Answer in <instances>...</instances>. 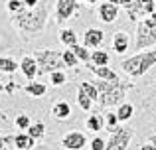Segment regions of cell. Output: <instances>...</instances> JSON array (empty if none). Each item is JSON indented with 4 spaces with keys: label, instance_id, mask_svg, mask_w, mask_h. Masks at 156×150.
I'll return each instance as SVG.
<instances>
[{
    "label": "cell",
    "instance_id": "ab89813d",
    "mask_svg": "<svg viewBox=\"0 0 156 150\" xmlns=\"http://www.w3.org/2000/svg\"><path fill=\"white\" fill-rule=\"evenodd\" d=\"M154 10H156V4H154Z\"/></svg>",
    "mask_w": 156,
    "mask_h": 150
},
{
    "label": "cell",
    "instance_id": "603a6c76",
    "mask_svg": "<svg viewBox=\"0 0 156 150\" xmlns=\"http://www.w3.org/2000/svg\"><path fill=\"white\" fill-rule=\"evenodd\" d=\"M91 63H95V65H107V63H109V54L97 47L91 54Z\"/></svg>",
    "mask_w": 156,
    "mask_h": 150
},
{
    "label": "cell",
    "instance_id": "f546056e",
    "mask_svg": "<svg viewBox=\"0 0 156 150\" xmlns=\"http://www.w3.org/2000/svg\"><path fill=\"white\" fill-rule=\"evenodd\" d=\"M26 2L24 0H10L8 2V10L12 12V14H18V12H22V10H26Z\"/></svg>",
    "mask_w": 156,
    "mask_h": 150
},
{
    "label": "cell",
    "instance_id": "ffe728a7",
    "mask_svg": "<svg viewBox=\"0 0 156 150\" xmlns=\"http://www.w3.org/2000/svg\"><path fill=\"white\" fill-rule=\"evenodd\" d=\"M133 115H134V107L130 103H121V105H119V109H117L119 120H129Z\"/></svg>",
    "mask_w": 156,
    "mask_h": 150
},
{
    "label": "cell",
    "instance_id": "5bb4252c",
    "mask_svg": "<svg viewBox=\"0 0 156 150\" xmlns=\"http://www.w3.org/2000/svg\"><path fill=\"white\" fill-rule=\"evenodd\" d=\"M87 67L97 77H99V79H105V81H117V79H121V77L115 73L111 67H107V65H95V63H93V65H87Z\"/></svg>",
    "mask_w": 156,
    "mask_h": 150
},
{
    "label": "cell",
    "instance_id": "f35d334b",
    "mask_svg": "<svg viewBox=\"0 0 156 150\" xmlns=\"http://www.w3.org/2000/svg\"><path fill=\"white\" fill-rule=\"evenodd\" d=\"M2 150H8V148H6V146H4V148H2Z\"/></svg>",
    "mask_w": 156,
    "mask_h": 150
},
{
    "label": "cell",
    "instance_id": "277c9868",
    "mask_svg": "<svg viewBox=\"0 0 156 150\" xmlns=\"http://www.w3.org/2000/svg\"><path fill=\"white\" fill-rule=\"evenodd\" d=\"M34 55L38 59V75H48L51 71H57V69L65 67L63 55L55 50H42V51H36Z\"/></svg>",
    "mask_w": 156,
    "mask_h": 150
},
{
    "label": "cell",
    "instance_id": "ac0fdd59",
    "mask_svg": "<svg viewBox=\"0 0 156 150\" xmlns=\"http://www.w3.org/2000/svg\"><path fill=\"white\" fill-rule=\"evenodd\" d=\"M59 42L63 44L65 47H73V46H77V34L71 28H63V30L59 32Z\"/></svg>",
    "mask_w": 156,
    "mask_h": 150
},
{
    "label": "cell",
    "instance_id": "6da1fadb",
    "mask_svg": "<svg viewBox=\"0 0 156 150\" xmlns=\"http://www.w3.org/2000/svg\"><path fill=\"white\" fill-rule=\"evenodd\" d=\"M48 18H50V8L44 2H40L38 6L26 8V10L14 14L12 24H14L20 32H24L26 36H40L44 32V28H46V24H48Z\"/></svg>",
    "mask_w": 156,
    "mask_h": 150
},
{
    "label": "cell",
    "instance_id": "e575fe53",
    "mask_svg": "<svg viewBox=\"0 0 156 150\" xmlns=\"http://www.w3.org/2000/svg\"><path fill=\"white\" fill-rule=\"evenodd\" d=\"M148 142H152L154 146H156V134H152V136H150V138H148Z\"/></svg>",
    "mask_w": 156,
    "mask_h": 150
},
{
    "label": "cell",
    "instance_id": "7c38bea8",
    "mask_svg": "<svg viewBox=\"0 0 156 150\" xmlns=\"http://www.w3.org/2000/svg\"><path fill=\"white\" fill-rule=\"evenodd\" d=\"M99 18L103 20L105 24H111V22H115V20L119 18V6L117 4H113V2H105L99 6Z\"/></svg>",
    "mask_w": 156,
    "mask_h": 150
},
{
    "label": "cell",
    "instance_id": "8fae6325",
    "mask_svg": "<svg viewBox=\"0 0 156 150\" xmlns=\"http://www.w3.org/2000/svg\"><path fill=\"white\" fill-rule=\"evenodd\" d=\"M20 69L26 75V79L34 81L36 75H38V59H36V55H24L22 61H20Z\"/></svg>",
    "mask_w": 156,
    "mask_h": 150
},
{
    "label": "cell",
    "instance_id": "2e32d148",
    "mask_svg": "<svg viewBox=\"0 0 156 150\" xmlns=\"http://www.w3.org/2000/svg\"><path fill=\"white\" fill-rule=\"evenodd\" d=\"M51 115L59 120H65L71 115V107H69V103H65V101H59V103H55L51 107Z\"/></svg>",
    "mask_w": 156,
    "mask_h": 150
},
{
    "label": "cell",
    "instance_id": "52a82bcc",
    "mask_svg": "<svg viewBox=\"0 0 156 150\" xmlns=\"http://www.w3.org/2000/svg\"><path fill=\"white\" fill-rule=\"evenodd\" d=\"M154 44H156V26H148L144 20H140L136 26V50H146Z\"/></svg>",
    "mask_w": 156,
    "mask_h": 150
},
{
    "label": "cell",
    "instance_id": "8992f818",
    "mask_svg": "<svg viewBox=\"0 0 156 150\" xmlns=\"http://www.w3.org/2000/svg\"><path fill=\"white\" fill-rule=\"evenodd\" d=\"M133 128L129 127H117L113 132H111V138L107 142L105 150H126L129 148V142L133 140Z\"/></svg>",
    "mask_w": 156,
    "mask_h": 150
},
{
    "label": "cell",
    "instance_id": "e0dca14e",
    "mask_svg": "<svg viewBox=\"0 0 156 150\" xmlns=\"http://www.w3.org/2000/svg\"><path fill=\"white\" fill-rule=\"evenodd\" d=\"M14 142H16V148L18 150H32L36 144V138H32L28 132H22V134H18L14 138Z\"/></svg>",
    "mask_w": 156,
    "mask_h": 150
},
{
    "label": "cell",
    "instance_id": "9a60e30c",
    "mask_svg": "<svg viewBox=\"0 0 156 150\" xmlns=\"http://www.w3.org/2000/svg\"><path fill=\"white\" fill-rule=\"evenodd\" d=\"M87 128L93 132H99L105 128V115H101V113H91L87 119Z\"/></svg>",
    "mask_w": 156,
    "mask_h": 150
},
{
    "label": "cell",
    "instance_id": "4316f807",
    "mask_svg": "<svg viewBox=\"0 0 156 150\" xmlns=\"http://www.w3.org/2000/svg\"><path fill=\"white\" fill-rule=\"evenodd\" d=\"M65 81H67V77H65L63 69H57V71H51L50 73V83L53 85V87H59V85H63Z\"/></svg>",
    "mask_w": 156,
    "mask_h": 150
},
{
    "label": "cell",
    "instance_id": "74e56055",
    "mask_svg": "<svg viewBox=\"0 0 156 150\" xmlns=\"http://www.w3.org/2000/svg\"><path fill=\"white\" fill-rule=\"evenodd\" d=\"M2 148H4V138L0 136V150H2Z\"/></svg>",
    "mask_w": 156,
    "mask_h": 150
},
{
    "label": "cell",
    "instance_id": "d6a6232c",
    "mask_svg": "<svg viewBox=\"0 0 156 150\" xmlns=\"http://www.w3.org/2000/svg\"><path fill=\"white\" fill-rule=\"evenodd\" d=\"M24 2H26V6H28V8H34V6H38L42 0H24Z\"/></svg>",
    "mask_w": 156,
    "mask_h": 150
},
{
    "label": "cell",
    "instance_id": "5b68a950",
    "mask_svg": "<svg viewBox=\"0 0 156 150\" xmlns=\"http://www.w3.org/2000/svg\"><path fill=\"white\" fill-rule=\"evenodd\" d=\"M154 0H122L121 6L126 10L129 20H138L140 16H148L154 12Z\"/></svg>",
    "mask_w": 156,
    "mask_h": 150
},
{
    "label": "cell",
    "instance_id": "cb8c5ba5",
    "mask_svg": "<svg viewBox=\"0 0 156 150\" xmlns=\"http://www.w3.org/2000/svg\"><path fill=\"white\" fill-rule=\"evenodd\" d=\"M26 132L32 136V138L40 140L44 134H46V127H44V123H34V124H30V128H28Z\"/></svg>",
    "mask_w": 156,
    "mask_h": 150
},
{
    "label": "cell",
    "instance_id": "836d02e7",
    "mask_svg": "<svg viewBox=\"0 0 156 150\" xmlns=\"http://www.w3.org/2000/svg\"><path fill=\"white\" fill-rule=\"evenodd\" d=\"M140 150H156V146H154L152 142H146V144H142V146H140Z\"/></svg>",
    "mask_w": 156,
    "mask_h": 150
},
{
    "label": "cell",
    "instance_id": "9c48e42d",
    "mask_svg": "<svg viewBox=\"0 0 156 150\" xmlns=\"http://www.w3.org/2000/svg\"><path fill=\"white\" fill-rule=\"evenodd\" d=\"M85 144H87V136H85L83 132H77V131L65 134L63 140H61V146L67 148V150H81Z\"/></svg>",
    "mask_w": 156,
    "mask_h": 150
},
{
    "label": "cell",
    "instance_id": "30bf717a",
    "mask_svg": "<svg viewBox=\"0 0 156 150\" xmlns=\"http://www.w3.org/2000/svg\"><path fill=\"white\" fill-rule=\"evenodd\" d=\"M103 42H105V32L99 30V28H89V30L83 34V46L85 47L97 50V47L103 46Z\"/></svg>",
    "mask_w": 156,
    "mask_h": 150
},
{
    "label": "cell",
    "instance_id": "1f68e13d",
    "mask_svg": "<svg viewBox=\"0 0 156 150\" xmlns=\"http://www.w3.org/2000/svg\"><path fill=\"white\" fill-rule=\"evenodd\" d=\"M105 146H107V142L103 138H99V136H95L91 140V150H105Z\"/></svg>",
    "mask_w": 156,
    "mask_h": 150
},
{
    "label": "cell",
    "instance_id": "d590c367",
    "mask_svg": "<svg viewBox=\"0 0 156 150\" xmlns=\"http://www.w3.org/2000/svg\"><path fill=\"white\" fill-rule=\"evenodd\" d=\"M107 2H113V4H117V6H121V2H122V0H107Z\"/></svg>",
    "mask_w": 156,
    "mask_h": 150
},
{
    "label": "cell",
    "instance_id": "7402d4cb",
    "mask_svg": "<svg viewBox=\"0 0 156 150\" xmlns=\"http://www.w3.org/2000/svg\"><path fill=\"white\" fill-rule=\"evenodd\" d=\"M79 89L87 93V95L91 97L93 101H99V89H97V85H95V83H89V81H81Z\"/></svg>",
    "mask_w": 156,
    "mask_h": 150
},
{
    "label": "cell",
    "instance_id": "d4e9b609",
    "mask_svg": "<svg viewBox=\"0 0 156 150\" xmlns=\"http://www.w3.org/2000/svg\"><path fill=\"white\" fill-rule=\"evenodd\" d=\"M91 103H93V99L85 91H81V89H79V91H77V105H79L83 111H91Z\"/></svg>",
    "mask_w": 156,
    "mask_h": 150
},
{
    "label": "cell",
    "instance_id": "f1b7e54d",
    "mask_svg": "<svg viewBox=\"0 0 156 150\" xmlns=\"http://www.w3.org/2000/svg\"><path fill=\"white\" fill-rule=\"evenodd\" d=\"M117 124H119L117 113H105V128H107V131L113 132L115 128H117Z\"/></svg>",
    "mask_w": 156,
    "mask_h": 150
},
{
    "label": "cell",
    "instance_id": "7a4b0ae2",
    "mask_svg": "<svg viewBox=\"0 0 156 150\" xmlns=\"http://www.w3.org/2000/svg\"><path fill=\"white\" fill-rule=\"evenodd\" d=\"M97 89H99V105L103 109L109 107H119L121 103H125V95L129 89H133V83H125V81H97Z\"/></svg>",
    "mask_w": 156,
    "mask_h": 150
},
{
    "label": "cell",
    "instance_id": "3957f363",
    "mask_svg": "<svg viewBox=\"0 0 156 150\" xmlns=\"http://www.w3.org/2000/svg\"><path fill=\"white\" fill-rule=\"evenodd\" d=\"M152 65H156V50H146L140 54L133 55L129 59H122L121 67L126 75L130 77H142Z\"/></svg>",
    "mask_w": 156,
    "mask_h": 150
},
{
    "label": "cell",
    "instance_id": "ba28073f",
    "mask_svg": "<svg viewBox=\"0 0 156 150\" xmlns=\"http://www.w3.org/2000/svg\"><path fill=\"white\" fill-rule=\"evenodd\" d=\"M77 10H79V2H77V0H57V4H55V24L57 26H63Z\"/></svg>",
    "mask_w": 156,
    "mask_h": 150
},
{
    "label": "cell",
    "instance_id": "44dd1931",
    "mask_svg": "<svg viewBox=\"0 0 156 150\" xmlns=\"http://www.w3.org/2000/svg\"><path fill=\"white\" fill-rule=\"evenodd\" d=\"M18 61L12 58H0V71L2 73H14L16 69H18Z\"/></svg>",
    "mask_w": 156,
    "mask_h": 150
},
{
    "label": "cell",
    "instance_id": "83f0119b",
    "mask_svg": "<svg viewBox=\"0 0 156 150\" xmlns=\"http://www.w3.org/2000/svg\"><path fill=\"white\" fill-rule=\"evenodd\" d=\"M71 50L75 51V55L79 58V61H83V63H89V61H91V54H89V50L85 46H79V44H77V46L71 47Z\"/></svg>",
    "mask_w": 156,
    "mask_h": 150
},
{
    "label": "cell",
    "instance_id": "4fadbf2b",
    "mask_svg": "<svg viewBox=\"0 0 156 150\" xmlns=\"http://www.w3.org/2000/svg\"><path fill=\"white\" fill-rule=\"evenodd\" d=\"M129 34H125V32H117V34L113 36V42H111V46H113L115 54H125V51H129Z\"/></svg>",
    "mask_w": 156,
    "mask_h": 150
},
{
    "label": "cell",
    "instance_id": "d6986e66",
    "mask_svg": "<svg viewBox=\"0 0 156 150\" xmlns=\"http://www.w3.org/2000/svg\"><path fill=\"white\" fill-rule=\"evenodd\" d=\"M24 91H26L28 95H32V97H36V99H38V97H44V95H46L48 87L44 83H38V81H30V83L24 87Z\"/></svg>",
    "mask_w": 156,
    "mask_h": 150
},
{
    "label": "cell",
    "instance_id": "4dcf8cb0",
    "mask_svg": "<svg viewBox=\"0 0 156 150\" xmlns=\"http://www.w3.org/2000/svg\"><path fill=\"white\" fill-rule=\"evenodd\" d=\"M30 124H32V120H30V117H28L26 113H22V115L16 117V127H18V128L28 131V128H30Z\"/></svg>",
    "mask_w": 156,
    "mask_h": 150
},
{
    "label": "cell",
    "instance_id": "484cf974",
    "mask_svg": "<svg viewBox=\"0 0 156 150\" xmlns=\"http://www.w3.org/2000/svg\"><path fill=\"white\" fill-rule=\"evenodd\" d=\"M61 55H63V63H65V67H75L77 63H79V58L75 55V51L69 47V50H65V51H61Z\"/></svg>",
    "mask_w": 156,
    "mask_h": 150
},
{
    "label": "cell",
    "instance_id": "8d00e7d4",
    "mask_svg": "<svg viewBox=\"0 0 156 150\" xmlns=\"http://www.w3.org/2000/svg\"><path fill=\"white\" fill-rule=\"evenodd\" d=\"M83 2H85V4H97L99 0H83Z\"/></svg>",
    "mask_w": 156,
    "mask_h": 150
}]
</instances>
